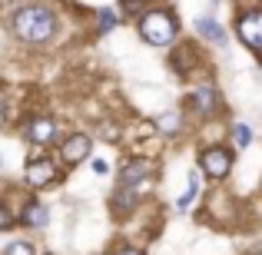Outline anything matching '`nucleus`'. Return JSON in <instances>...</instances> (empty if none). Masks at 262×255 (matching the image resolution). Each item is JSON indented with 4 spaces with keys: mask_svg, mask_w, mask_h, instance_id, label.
<instances>
[{
    "mask_svg": "<svg viewBox=\"0 0 262 255\" xmlns=\"http://www.w3.org/2000/svg\"><path fill=\"white\" fill-rule=\"evenodd\" d=\"M57 120H50V116H40V120H33L30 126H27V143H33V146H50V143H57Z\"/></svg>",
    "mask_w": 262,
    "mask_h": 255,
    "instance_id": "obj_7",
    "label": "nucleus"
},
{
    "mask_svg": "<svg viewBox=\"0 0 262 255\" xmlns=\"http://www.w3.org/2000/svg\"><path fill=\"white\" fill-rule=\"evenodd\" d=\"M149 172H153V163L149 159H129L120 172V186H140V182H146Z\"/></svg>",
    "mask_w": 262,
    "mask_h": 255,
    "instance_id": "obj_8",
    "label": "nucleus"
},
{
    "mask_svg": "<svg viewBox=\"0 0 262 255\" xmlns=\"http://www.w3.org/2000/svg\"><path fill=\"white\" fill-rule=\"evenodd\" d=\"M196 30H199V37H206L209 43H216V47H219V43H226L223 27H219L212 17H199V20H196Z\"/></svg>",
    "mask_w": 262,
    "mask_h": 255,
    "instance_id": "obj_11",
    "label": "nucleus"
},
{
    "mask_svg": "<svg viewBox=\"0 0 262 255\" xmlns=\"http://www.w3.org/2000/svg\"><path fill=\"white\" fill-rule=\"evenodd\" d=\"M196 50L192 47H179V50L173 53V70H179V77H189V70L196 66Z\"/></svg>",
    "mask_w": 262,
    "mask_h": 255,
    "instance_id": "obj_12",
    "label": "nucleus"
},
{
    "mask_svg": "<svg viewBox=\"0 0 262 255\" xmlns=\"http://www.w3.org/2000/svg\"><path fill=\"white\" fill-rule=\"evenodd\" d=\"M116 255H143V252H136V249H120Z\"/></svg>",
    "mask_w": 262,
    "mask_h": 255,
    "instance_id": "obj_22",
    "label": "nucleus"
},
{
    "mask_svg": "<svg viewBox=\"0 0 262 255\" xmlns=\"http://www.w3.org/2000/svg\"><path fill=\"white\" fill-rule=\"evenodd\" d=\"M136 27H140L143 43H149V47H166V43H173V37H176V17L169 10H163V7L146 10Z\"/></svg>",
    "mask_w": 262,
    "mask_h": 255,
    "instance_id": "obj_2",
    "label": "nucleus"
},
{
    "mask_svg": "<svg viewBox=\"0 0 262 255\" xmlns=\"http://www.w3.org/2000/svg\"><path fill=\"white\" fill-rule=\"evenodd\" d=\"M24 182H27V186H33V189L53 186V182H57V166H53L47 156H37V159L27 163V169H24Z\"/></svg>",
    "mask_w": 262,
    "mask_h": 255,
    "instance_id": "obj_5",
    "label": "nucleus"
},
{
    "mask_svg": "<svg viewBox=\"0 0 262 255\" xmlns=\"http://www.w3.org/2000/svg\"><path fill=\"white\" fill-rule=\"evenodd\" d=\"M10 24H13V33L24 43H47L57 33V13L43 4H27L13 13Z\"/></svg>",
    "mask_w": 262,
    "mask_h": 255,
    "instance_id": "obj_1",
    "label": "nucleus"
},
{
    "mask_svg": "<svg viewBox=\"0 0 262 255\" xmlns=\"http://www.w3.org/2000/svg\"><path fill=\"white\" fill-rule=\"evenodd\" d=\"M4 120H7V106H4V100H0V126H4Z\"/></svg>",
    "mask_w": 262,
    "mask_h": 255,
    "instance_id": "obj_21",
    "label": "nucleus"
},
{
    "mask_svg": "<svg viewBox=\"0 0 262 255\" xmlns=\"http://www.w3.org/2000/svg\"><path fill=\"white\" fill-rule=\"evenodd\" d=\"M196 192H199V172H189V189H186V192H183V199H179V202H176V209H179V212H183V209H186V205H189V202H192V199H196Z\"/></svg>",
    "mask_w": 262,
    "mask_h": 255,
    "instance_id": "obj_15",
    "label": "nucleus"
},
{
    "mask_svg": "<svg viewBox=\"0 0 262 255\" xmlns=\"http://www.w3.org/2000/svg\"><path fill=\"white\" fill-rule=\"evenodd\" d=\"M90 166H93V172H96V176H106V172H110V166H106L103 159H93Z\"/></svg>",
    "mask_w": 262,
    "mask_h": 255,
    "instance_id": "obj_20",
    "label": "nucleus"
},
{
    "mask_svg": "<svg viewBox=\"0 0 262 255\" xmlns=\"http://www.w3.org/2000/svg\"><path fill=\"white\" fill-rule=\"evenodd\" d=\"M232 169V149L226 146H209L199 153V172H206V179L212 182H223Z\"/></svg>",
    "mask_w": 262,
    "mask_h": 255,
    "instance_id": "obj_3",
    "label": "nucleus"
},
{
    "mask_svg": "<svg viewBox=\"0 0 262 255\" xmlns=\"http://www.w3.org/2000/svg\"><path fill=\"white\" fill-rule=\"evenodd\" d=\"M113 27H116V10H110V7H106V10H100V24H96V30L110 33Z\"/></svg>",
    "mask_w": 262,
    "mask_h": 255,
    "instance_id": "obj_17",
    "label": "nucleus"
},
{
    "mask_svg": "<svg viewBox=\"0 0 262 255\" xmlns=\"http://www.w3.org/2000/svg\"><path fill=\"white\" fill-rule=\"evenodd\" d=\"M232 136H236V146H239V149L252 143V129L246 126V123H236V126H232Z\"/></svg>",
    "mask_w": 262,
    "mask_h": 255,
    "instance_id": "obj_16",
    "label": "nucleus"
},
{
    "mask_svg": "<svg viewBox=\"0 0 262 255\" xmlns=\"http://www.w3.org/2000/svg\"><path fill=\"white\" fill-rule=\"evenodd\" d=\"M13 222H17V219H13V212L10 209H7V205L4 202H0V232H4V229H10V225Z\"/></svg>",
    "mask_w": 262,
    "mask_h": 255,
    "instance_id": "obj_19",
    "label": "nucleus"
},
{
    "mask_svg": "<svg viewBox=\"0 0 262 255\" xmlns=\"http://www.w3.org/2000/svg\"><path fill=\"white\" fill-rule=\"evenodd\" d=\"M4 255H37V249H33L30 242H10L4 249Z\"/></svg>",
    "mask_w": 262,
    "mask_h": 255,
    "instance_id": "obj_18",
    "label": "nucleus"
},
{
    "mask_svg": "<svg viewBox=\"0 0 262 255\" xmlns=\"http://www.w3.org/2000/svg\"><path fill=\"white\" fill-rule=\"evenodd\" d=\"M50 222V209L40 202H27L24 209H20V225H30V229H40V225Z\"/></svg>",
    "mask_w": 262,
    "mask_h": 255,
    "instance_id": "obj_10",
    "label": "nucleus"
},
{
    "mask_svg": "<svg viewBox=\"0 0 262 255\" xmlns=\"http://www.w3.org/2000/svg\"><path fill=\"white\" fill-rule=\"evenodd\" d=\"M120 7H123V13H126V17H136V20H140L143 13L149 10V0H120Z\"/></svg>",
    "mask_w": 262,
    "mask_h": 255,
    "instance_id": "obj_14",
    "label": "nucleus"
},
{
    "mask_svg": "<svg viewBox=\"0 0 262 255\" xmlns=\"http://www.w3.org/2000/svg\"><path fill=\"white\" fill-rule=\"evenodd\" d=\"M90 149H93V143H90L86 133H73V136H67V140L60 143V156H63V163H70V166L83 163L90 156Z\"/></svg>",
    "mask_w": 262,
    "mask_h": 255,
    "instance_id": "obj_6",
    "label": "nucleus"
},
{
    "mask_svg": "<svg viewBox=\"0 0 262 255\" xmlns=\"http://www.w3.org/2000/svg\"><path fill=\"white\" fill-rule=\"evenodd\" d=\"M236 33H239V40H243L249 50L262 53V10L259 7L256 10H246L243 17L236 20Z\"/></svg>",
    "mask_w": 262,
    "mask_h": 255,
    "instance_id": "obj_4",
    "label": "nucleus"
},
{
    "mask_svg": "<svg viewBox=\"0 0 262 255\" xmlns=\"http://www.w3.org/2000/svg\"><path fill=\"white\" fill-rule=\"evenodd\" d=\"M179 126H183V116H179V113H166V116L156 120V129H160L163 136H176Z\"/></svg>",
    "mask_w": 262,
    "mask_h": 255,
    "instance_id": "obj_13",
    "label": "nucleus"
},
{
    "mask_svg": "<svg viewBox=\"0 0 262 255\" xmlns=\"http://www.w3.org/2000/svg\"><path fill=\"white\" fill-rule=\"evenodd\" d=\"M189 103L196 106V113H203V116H216V113H219V96H216V86H199L196 93L189 96Z\"/></svg>",
    "mask_w": 262,
    "mask_h": 255,
    "instance_id": "obj_9",
    "label": "nucleus"
},
{
    "mask_svg": "<svg viewBox=\"0 0 262 255\" xmlns=\"http://www.w3.org/2000/svg\"><path fill=\"white\" fill-rule=\"evenodd\" d=\"M4 4H13V0H0V7H4Z\"/></svg>",
    "mask_w": 262,
    "mask_h": 255,
    "instance_id": "obj_23",
    "label": "nucleus"
}]
</instances>
